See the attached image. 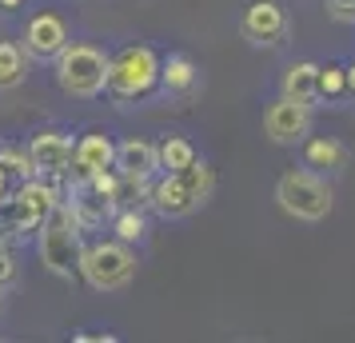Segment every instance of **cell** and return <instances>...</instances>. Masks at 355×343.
I'll return each mask as SVG.
<instances>
[{
  "label": "cell",
  "mask_w": 355,
  "mask_h": 343,
  "mask_svg": "<svg viewBox=\"0 0 355 343\" xmlns=\"http://www.w3.org/2000/svg\"><path fill=\"white\" fill-rule=\"evenodd\" d=\"M156 88H160V52L156 49L128 44L116 56H108V84H104V92H108L112 104H120V108L140 104Z\"/></svg>",
  "instance_id": "1"
},
{
  "label": "cell",
  "mask_w": 355,
  "mask_h": 343,
  "mask_svg": "<svg viewBox=\"0 0 355 343\" xmlns=\"http://www.w3.org/2000/svg\"><path fill=\"white\" fill-rule=\"evenodd\" d=\"M80 224L72 220L68 204L60 200L36 228V252H40V263L49 267L52 276L60 279H76V267H80Z\"/></svg>",
  "instance_id": "2"
},
{
  "label": "cell",
  "mask_w": 355,
  "mask_h": 343,
  "mask_svg": "<svg viewBox=\"0 0 355 343\" xmlns=\"http://www.w3.org/2000/svg\"><path fill=\"white\" fill-rule=\"evenodd\" d=\"M136 247L120 244V240H96V244H84L80 247V267L76 276L92 288V292H120L136 279Z\"/></svg>",
  "instance_id": "3"
},
{
  "label": "cell",
  "mask_w": 355,
  "mask_h": 343,
  "mask_svg": "<svg viewBox=\"0 0 355 343\" xmlns=\"http://www.w3.org/2000/svg\"><path fill=\"white\" fill-rule=\"evenodd\" d=\"M56 84L60 92L76 100H96L104 96V84H108V52L96 49V44H72L68 40L64 49L56 52Z\"/></svg>",
  "instance_id": "4"
},
{
  "label": "cell",
  "mask_w": 355,
  "mask_h": 343,
  "mask_svg": "<svg viewBox=\"0 0 355 343\" xmlns=\"http://www.w3.org/2000/svg\"><path fill=\"white\" fill-rule=\"evenodd\" d=\"M275 200H279V208L288 216L304 220V224H320L331 212V184L323 180V172L291 168L275 184Z\"/></svg>",
  "instance_id": "5"
},
{
  "label": "cell",
  "mask_w": 355,
  "mask_h": 343,
  "mask_svg": "<svg viewBox=\"0 0 355 343\" xmlns=\"http://www.w3.org/2000/svg\"><path fill=\"white\" fill-rule=\"evenodd\" d=\"M56 204H60L56 184H52L49 176H28V180H20L17 188L8 192L0 220H4L12 231H36L40 228V220H44Z\"/></svg>",
  "instance_id": "6"
},
{
  "label": "cell",
  "mask_w": 355,
  "mask_h": 343,
  "mask_svg": "<svg viewBox=\"0 0 355 343\" xmlns=\"http://www.w3.org/2000/svg\"><path fill=\"white\" fill-rule=\"evenodd\" d=\"M240 33L256 49H275L288 40V8L279 0H248L240 17Z\"/></svg>",
  "instance_id": "7"
},
{
  "label": "cell",
  "mask_w": 355,
  "mask_h": 343,
  "mask_svg": "<svg viewBox=\"0 0 355 343\" xmlns=\"http://www.w3.org/2000/svg\"><path fill=\"white\" fill-rule=\"evenodd\" d=\"M263 132H268L272 144H304L307 132H311V104L279 96L263 112Z\"/></svg>",
  "instance_id": "8"
},
{
  "label": "cell",
  "mask_w": 355,
  "mask_h": 343,
  "mask_svg": "<svg viewBox=\"0 0 355 343\" xmlns=\"http://www.w3.org/2000/svg\"><path fill=\"white\" fill-rule=\"evenodd\" d=\"M20 44H24V52H28V60L49 64V60H56V52L68 44V24L56 17V12H36V17L24 24Z\"/></svg>",
  "instance_id": "9"
},
{
  "label": "cell",
  "mask_w": 355,
  "mask_h": 343,
  "mask_svg": "<svg viewBox=\"0 0 355 343\" xmlns=\"http://www.w3.org/2000/svg\"><path fill=\"white\" fill-rule=\"evenodd\" d=\"M28 160H33L36 176H49V180L64 176L68 164H72V136L56 132V128L36 132L33 140H28Z\"/></svg>",
  "instance_id": "10"
},
{
  "label": "cell",
  "mask_w": 355,
  "mask_h": 343,
  "mask_svg": "<svg viewBox=\"0 0 355 343\" xmlns=\"http://www.w3.org/2000/svg\"><path fill=\"white\" fill-rule=\"evenodd\" d=\"M68 212H72V220L80 224V231H100L108 220H112L116 204L104 192H96L88 180H76L72 184V192H68Z\"/></svg>",
  "instance_id": "11"
},
{
  "label": "cell",
  "mask_w": 355,
  "mask_h": 343,
  "mask_svg": "<svg viewBox=\"0 0 355 343\" xmlns=\"http://www.w3.org/2000/svg\"><path fill=\"white\" fill-rule=\"evenodd\" d=\"M116 160V140L108 132H84L80 140H72V172H76V180H88L92 172H104V168H112Z\"/></svg>",
  "instance_id": "12"
},
{
  "label": "cell",
  "mask_w": 355,
  "mask_h": 343,
  "mask_svg": "<svg viewBox=\"0 0 355 343\" xmlns=\"http://www.w3.org/2000/svg\"><path fill=\"white\" fill-rule=\"evenodd\" d=\"M112 168L120 172V176H128V180H152V176H160L156 144L144 140V136H128V140H120V144H116Z\"/></svg>",
  "instance_id": "13"
},
{
  "label": "cell",
  "mask_w": 355,
  "mask_h": 343,
  "mask_svg": "<svg viewBox=\"0 0 355 343\" xmlns=\"http://www.w3.org/2000/svg\"><path fill=\"white\" fill-rule=\"evenodd\" d=\"M148 204L164 220H184V216H192L200 208L192 200V192H188V184L180 180L176 172H160V180L152 184V192H148Z\"/></svg>",
  "instance_id": "14"
},
{
  "label": "cell",
  "mask_w": 355,
  "mask_h": 343,
  "mask_svg": "<svg viewBox=\"0 0 355 343\" xmlns=\"http://www.w3.org/2000/svg\"><path fill=\"white\" fill-rule=\"evenodd\" d=\"M160 88L172 100H192L200 88V68L188 52H168L160 56Z\"/></svg>",
  "instance_id": "15"
},
{
  "label": "cell",
  "mask_w": 355,
  "mask_h": 343,
  "mask_svg": "<svg viewBox=\"0 0 355 343\" xmlns=\"http://www.w3.org/2000/svg\"><path fill=\"white\" fill-rule=\"evenodd\" d=\"M304 168L311 172H343L347 168V148L339 144L336 136H311L304 140Z\"/></svg>",
  "instance_id": "16"
},
{
  "label": "cell",
  "mask_w": 355,
  "mask_h": 343,
  "mask_svg": "<svg viewBox=\"0 0 355 343\" xmlns=\"http://www.w3.org/2000/svg\"><path fill=\"white\" fill-rule=\"evenodd\" d=\"M315 76H320V64L315 60H295L284 72V96L288 100H304V104H315Z\"/></svg>",
  "instance_id": "17"
},
{
  "label": "cell",
  "mask_w": 355,
  "mask_h": 343,
  "mask_svg": "<svg viewBox=\"0 0 355 343\" xmlns=\"http://www.w3.org/2000/svg\"><path fill=\"white\" fill-rule=\"evenodd\" d=\"M108 228L120 244H144L148 240V216L140 212V204H124V208H116L112 220H108Z\"/></svg>",
  "instance_id": "18"
},
{
  "label": "cell",
  "mask_w": 355,
  "mask_h": 343,
  "mask_svg": "<svg viewBox=\"0 0 355 343\" xmlns=\"http://www.w3.org/2000/svg\"><path fill=\"white\" fill-rule=\"evenodd\" d=\"M28 76V52L17 40H0V92L20 88Z\"/></svg>",
  "instance_id": "19"
},
{
  "label": "cell",
  "mask_w": 355,
  "mask_h": 343,
  "mask_svg": "<svg viewBox=\"0 0 355 343\" xmlns=\"http://www.w3.org/2000/svg\"><path fill=\"white\" fill-rule=\"evenodd\" d=\"M156 160H160V172H180L196 160V144L188 136H164L156 144Z\"/></svg>",
  "instance_id": "20"
},
{
  "label": "cell",
  "mask_w": 355,
  "mask_h": 343,
  "mask_svg": "<svg viewBox=\"0 0 355 343\" xmlns=\"http://www.w3.org/2000/svg\"><path fill=\"white\" fill-rule=\"evenodd\" d=\"M347 64H320V76H315V104H336V100H347Z\"/></svg>",
  "instance_id": "21"
},
{
  "label": "cell",
  "mask_w": 355,
  "mask_h": 343,
  "mask_svg": "<svg viewBox=\"0 0 355 343\" xmlns=\"http://www.w3.org/2000/svg\"><path fill=\"white\" fill-rule=\"evenodd\" d=\"M176 176L188 184V192H192L196 204H208L211 192H216V172H211V164H208V160H200V156H196L188 168H180Z\"/></svg>",
  "instance_id": "22"
},
{
  "label": "cell",
  "mask_w": 355,
  "mask_h": 343,
  "mask_svg": "<svg viewBox=\"0 0 355 343\" xmlns=\"http://www.w3.org/2000/svg\"><path fill=\"white\" fill-rule=\"evenodd\" d=\"M323 8L339 24H355V0H323Z\"/></svg>",
  "instance_id": "23"
},
{
  "label": "cell",
  "mask_w": 355,
  "mask_h": 343,
  "mask_svg": "<svg viewBox=\"0 0 355 343\" xmlns=\"http://www.w3.org/2000/svg\"><path fill=\"white\" fill-rule=\"evenodd\" d=\"M12 279H17V260H12L8 247H0V288H8Z\"/></svg>",
  "instance_id": "24"
},
{
  "label": "cell",
  "mask_w": 355,
  "mask_h": 343,
  "mask_svg": "<svg viewBox=\"0 0 355 343\" xmlns=\"http://www.w3.org/2000/svg\"><path fill=\"white\" fill-rule=\"evenodd\" d=\"M76 343H116V335H108V331H96V335H76Z\"/></svg>",
  "instance_id": "25"
},
{
  "label": "cell",
  "mask_w": 355,
  "mask_h": 343,
  "mask_svg": "<svg viewBox=\"0 0 355 343\" xmlns=\"http://www.w3.org/2000/svg\"><path fill=\"white\" fill-rule=\"evenodd\" d=\"M347 92H352V96H355V60H352V64H347Z\"/></svg>",
  "instance_id": "26"
},
{
  "label": "cell",
  "mask_w": 355,
  "mask_h": 343,
  "mask_svg": "<svg viewBox=\"0 0 355 343\" xmlns=\"http://www.w3.org/2000/svg\"><path fill=\"white\" fill-rule=\"evenodd\" d=\"M0 8H8V12H12V8H24V0H0Z\"/></svg>",
  "instance_id": "27"
},
{
  "label": "cell",
  "mask_w": 355,
  "mask_h": 343,
  "mask_svg": "<svg viewBox=\"0 0 355 343\" xmlns=\"http://www.w3.org/2000/svg\"><path fill=\"white\" fill-rule=\"evenodd\" d=\"M0 308H4V288H0Z\"/></svg>",
  "instance_id": "28"
}]
</instances>
